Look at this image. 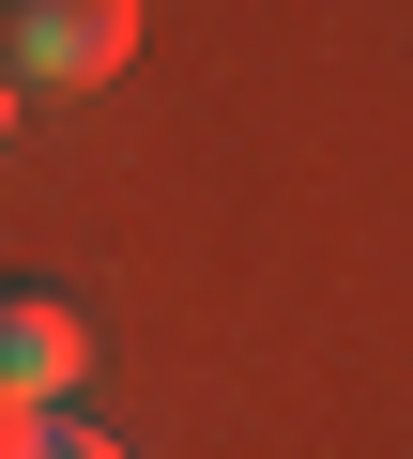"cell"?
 <instances>
[{
  "label": "cell",
  "mask_w": 413,
  "mask_h": 459,
  "mask_svg": "<svg viewBox=\"0 0 413 459\" xmlns=\"http://www.w3.org/2000/svg\"><path fill=\"white\" fill-rule=\"evenodd\" d=\"M16 444H31V398H0V459H16Z\"/></svg>",
  "instance_id": "cell-4"
},
{
  "label": "cell",
  "mask_w": 413,
  "mask_h": 459,
  "mask_svg": "<svg viewBox=\"0 0 413 459\" xmlns=\"http://www.w3.org/2000/svg\"><path fill=\"white\" fill-rule=\"evenodd\" d=\"M138 47V0H0V77L16 92H108Z\"/></svg>",
  "instance_id": "cell-1"
},
{
  "label": "cell",
  "mask_w": 413,
  "mask_h": 459,
  "mask_svg": "<svg viewBox=\"0 0 413 459\" xmlns=\"http://www.w3.org/2000/svg\"><path fill=\"white\" fill-rule=\"evenodd\" d=\"M16 459H123V444H108V429H77V413H31V444H16Z\"/></svg>",
  "instance_id": "cell-3"
},
{
  "label": "cell",
  "mask_w": 413,
  "mask_h": 459,
  "mask_svg": "<svg viewBox=\"0 0 413 459\" xmlns=\"http://www.w3.org/2000/svg\"><path fill=\"white\" fill-rule=\"evenodd\" d=\"M16 108H31V92H16V77H0V138H16Z\"/></svg>",
  "instance_id": "cell-5"
},
{
  "label": "cell",
  "mask_w": 413,
  "mask_h": 459,
  "mask_svg": "<svg viewBox=\"0 0 413 459\" xmlns=\"http://www.w3.org/2000/svg\"><path fill=\"white\" fill-rule=\"evenodd\" d=\"M77 368H92V307H77V291H47V276H0V398L62 413V398H77Z\"/></svg>",
  "instance_id": "cell-2"
}]
</instances>
